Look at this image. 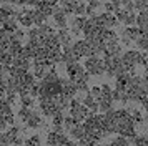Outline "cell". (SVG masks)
<instances>
[{
	"label": "cell",
	"instance_id": "obj_12",
	"mask_svg": "<svg viewBox=\"0 0 148 146\" xmlns=\"http://www.w3.org/2000/svg\"><path fill=\"white\" fill-rule=\"evenodd\" d=\"M70 136L73 139H82L83 136H85V128H83V123H78V125H75L72 130H70Z\"/></svg>",
	"mask_w": 148,
	"mask_h": 146
},
{
	"label": "cell",
	"instance_id": "obj_15",
	"mask_svg": "<svg viewBox=\"0 0 148 146\" xmlns=\"http://www.w3.org/2000/svg\"><path fill=\"white\" fill-rule=\"evenodd\" d=\"M2 28L3 30H7L8 33H14L17 28H18V25H17V18L15 17H10V18H7L3 23H2Z\"/></svg>",
	"mask_w": 148,
	"mask_h": 146
},
{
	"label": "cell",
	"instance_id": "obj_26",
	"mask_svg": "<svg viewBox=\"0 0 148 146\" xmlns=\"http://www.w3.org/2000/svg\"><path fill=\"white\" fill-rule=\"evenodd\" d=\"M103 8H105V12H108V13H115L118 8H121V7H116L113 2H105V3H103Z\"/></svg>",
	"mask_w": 148,
	"mask_h": 146
},
{
	"label": "cell",
	"instance_id": "obj_16",
	"mask_svg": "<svg viewBox=\"0 0 148 146\" xmlns=\"http://www.w3.org/2000/svg\"><path fill=\"white\" fill-rule=\"evenodd\" d=\"M136 46L140 48L141 52L148 53V33H145V35H140V37L136 38Z\"/></svg>",
	"mask_w": 148,
	"mask_h": 146
},
{
	"label": "cell",
	"instance_id": "obj_30",
	"mask_svg": "<svg viewBox=\"0 0 148 146\" xmlns=\"http://www.w3.org/2000/svg\"><path fill=\"white\" fill-rule=\"evenodd\" d=\"M14 37L15 38H18V40H23L25 37H27V32H25L23 28H17V30L14 32Z\"/></svg>",
	"mask_w": 148,
	"mask_h": 146
},
{
	"label": "cell",
	"instance_id": "obj_3",
	"mask_svg": "<svg viewBox=\"0 0 148 146\" xmlns=\"http://www.w3.org/2000/svg\"><path fill=\"white\" fill-rule=\"evenodd\" d=\"M77 86H75V81L72 80H62V95L63 96H67V98H75V95H77Z\"/></svg>",
	"mask_w": 148,
	"mask_h": 146
},
{
	"label": "cell",
	"instance_id": "obj_9",
	"mask_svg": "<svg viewBox=\"0 0 148 146\" xmlns=\"http://www.w3.org/2000/svg\"><path fill=\"white\" fill-rule=\"evenodd\" d=\"M32 70H34V75L37 80H42L45 75H47L48 68L45 66L43 61H38V60H34V63H32Z\"/></svg>",
	"mask_w": 148,
	"mask_h": 146
},
{
	"label": "cell",
	"instance_id": "obj_5",
	"mask_svg": "<svg viewBox=\"0 0 148 146\" xmlns=\"http://www.w3.org/2000/svg\"><path fill=\"white\" fill-rule=\"evenodd\" d=\"M85 72V68L78 63V61H73V63H68L67 65V73H68V78L72 80V81H75V80L80 76L82 73Z\"/></svg>",
	"mask_w": 148,
	"mask_h": 146
},
{
	"label": "cell",
	"instance_id": "obj_6",
	"mask_svg": "<svg viewBox=\"0 0 148 146\" xmlns=\"http://www.w3.org/2000/svg\"><path fill=\"white\" fill-rule=\"evenodd\" d=\"M136 25L140 28L141 35L148 33V8L147 10H140V13L136 15Z\"/></svg>",
	"mask_w": 148,
	"mask_h": 146
},
{
	"label": "cell",
	"instance_id": "obj_11",
	"mask_svg": "<svg viewBox=\"0 0 148 146\" xmlns=\"http://www.w3.org/2000/svg\"><path fill=\"white\" fill-rule=\"evenodd\" d=\"M120 35H128L132 40H136L138 37L141 35V32H140V28L138 27H135V25H132V27H127V28H123L120 32Z\"/></svg>",
	"mask_w": 148,
	"mask_h": 146
},
{
	"label": "cell",
	"instance_id": "obj_7",
	"mask_svg": "<svg viewBox=\"0 0 148 146\" xmlns=\"http://www.w3.org/2000/svg\"><path fill=\"white\" fill-rule=\"evenodd\" d=\"M73 52L77 53V57L78 58H87V52H88V42L87 40H77L73 45Z\"/></svg>",
	"mask_w": 148,
	"mask_h": 146
},
{
	"label": "cell",
	"instance_id": "obj_25",
	"mask_svg": "<svg viewBox=\"0 0 148 146\" xmlns=\"http://www.w3.org/2000/svg\"><path fill=\"white\" fill-rule=\"evenodd\" d=\"M18 22L22 23V27H28V28L34 25V20H32L30 15H22L20 18H18Z\"/></svg>",
	"mask_w": 148,
	"mask_h": 146
},
{
	"label": "cell",
	"instance_id": "obj_1",
	"mask_svg": "<svg viewBox=\"0 0 148 146\" xmlns=\"http://www.w3.org/2000/svg\"><path fill=\"white\" fill-rule=\"evenodd\" d=\"M90 75L100 76L105 73V66H103V58L101 57H87L85 60V66H83Z\"/></svg>",
	"mask_w": 148,
	"mask_h": 146
},
{
	"label": "cell",
	"instance_id": "obj_17",
	"mask_svg": "<svg viewBox=\"0 0 148 146\" xmlns=\"http://www.w3.org/2000/svg\"><path fill=\"white\" fill-rule=\"evenodd\" d=\"M32 111H34L32 108H28V106H23V105H22L20 108H18V111H17V116H18V118H20L22 121L25 123V121L28 119V116L32 115Z\"/></svg>",
	"mask_w": 148,
	"mask_h": 146
},
{
	"label": "cell",
	"instance_id": "obj_35",
	"mask_svg": "<svg viewBox=\"0 0 148 146\" xmlns=\"http://www.w3.org/2000/svg\"><path fill=\"white\" fill-rule=\"evenodd\" d=\"M145 146H148V133H145Z\"/></svg>",
	"mask_w": 148,
	"mask_h": 146
},
{
	"label": "cell",
	"instance_id": "obj_36",
	"mask_svg": "<svg viewBox=\"0 0 148 146\" xmlns=\"http://www.w3.org/2000/svg\"><path fill=\"white\" fill-rule=\"evenodd\" d=\"M128 2H135V0H128Z\"/></svg>",
	"mask_w": 148,
	"mask_h": 146
},
{
	"label": "cell",
	"instance_id": "obj_29",
	"mask_svg": "<svg viewBox=\"0 0 148 146\" xmlns=\"http://www.w3.org/2000/svg\"><path fill=\"white\" fill-rule=\"evenodd\" d=\"M38 35H40L38 27H37V28H32V27H30V30L27 32V37H28V38H38Z\"/></svg>",
	"mask_w": 148,
	"mask_h": 146
},
{
	"label": "cell",
	"instance_id": "obj_28",
	"mask_svg": "<svg viewBox=\"0 0 148 146\" xmlns=\"http://www.w3.org/2000/svg\"><path fill=\"white\" fill-rule=\"evenodd\" d=\"M52 118H53V121H52V123H53V126H55V125H63V118H65V116H63V115H62V111H60V113H57V115H53Z\"/></svg>",
	"mask_w": 148,
	"mask_h": 146
},
{
	"label": "cell",
	"instance_id": "obj_20",
	"mask_svg": "<svg viewBox=\"0 0 148 146\" xmlns=\"http://www.w3.org/2000/svg\"><path fill=\"white\" fill-rule=\"evenodd\" d=\"M22 105L23 106H28V108H34L35 103H37V100L34 98V96H30V95H27V96H22Z\"/></svg>",
	"mask_w": 148,
	"mask_h": 146
},
{
	"label": "cell",
	"instance_id": "obj_21",
	"mask_svg": "<svg viewBox=\"0 0 148 146\" xmlns=\"http://www.w3.org/2000/svg\"><path fill=\"white\" fill-rule=\"evenodd\" d=\"M85 22H87V18H85L83 15H80V17H75V18L72 20V27H77V28L83 30V25H85Z\"/></svg>",
	"mask_w": 148,
	"mask_h": 146
},
{
	"label": "cell",
	"instance_id": "obj_34",
	"mask_svg": "<svg viewBox=\"0 0 148 146\" xmlns=\"http://www.w3.org/2000/svg\"><path fill=\"white\" fill-rule=\"evenodd\" d=\"M70 33H72V35H75V37H80V35H83V32H82L80 28H77V27H70Z\"/></svg>",
	"mask_w": 148,
	"mask_h": 146
},
{
	"label": "cell",
	"instance_id": "obj_13",
	"mask_svg": "<svg viewBox=\"0 0 148 146\" xmlns=\"http://www.w3.org/2000/svg\"><path fill=\"white\" fill-rule=\"evenodd\" d=\"M52 17H53L55 23L58 25V28H65V27H68L67 15H65V12H63V10H62V12H58V13H53Z\"/></svg>",
	"mask_w": 148,
	"mask_h": 146
},
{
	"label": "cell",
	"instance_id": "obj_18",
	"mask_svg": "<svg viewBox=\"0 0 148 146\" xmlns=\"http://www.w3.org/2000/svg\"><path fill=\"white\" fill-rule=\"evenodd\" d=\"M112 145L113 146H128L130 145V139L125 138L123 134H118V133H116V136L112 139Z\"/></svg>",
	"mask_w": 148,
	"mask_h": 146
},
{
	"label": "cell",
	"instance_id": "obj_22",
	"mask_svg": "<svg viewBox=\"0 0 148 146\" xmlns=\"http://www.w3.org/2000/svg\"><path fill=\"white\" fill-rule=\"evenodd\" d=\"M127 27H132L136 23V15L133 12H127V17H125V22H123Z\"/></svg>",
	"mask_w": 148,
	"mask_h": 146
},
{
	"label": "cell",
	"instance_id": "obj_10",
	"mask_svg": "<svg viewBox=\"0 0 148 146\" xmlns=\"http://www.w3.org/2000/svg\"><path fill=\"white\" fill-rule=\"evenodd\" d=\"M42 116H40V113L38 111H32V115L28 116V119L25 121L27 123V126L28 128H34V130H37V128H40L42 126Z\"/></svg>",
	"mask_w": 148,
	"mask_h": 146
},
{
	"label": "cell",
	"instance_id": "obj_19",
	"mask_svg": "<svg viewBox=\"0 0 148 146\" xmlns=\"http://www.w3.org/2000/svg\"><path fill=\"white\" fill-rule=\"evenodd\" d=\"M38 30H40V35H38V37H45V35H52V33H55L53 27L47 25V23H42V25L38 27Z\"/></svg>",
	"mask_w": 148,
	"mask_h": 146
},
{
	"label": "cell",
	"instance_id": "obj_23",
	"mask_svg": "<svg viewBox=\"0 0 148 146\" xmlns=\"http://www.w3.org/2000/svg\"><path fill=\"white\" fill-rule=\"evenodd\" d=\"M42 141H40V136L38 134H32V136H28V139H25V145L28 146H38Z\"/></svg>",
	"mask_w": 148,
	"mask_h": 146
},
{
	"label": "cell",
	"instance_id": "obj_24",
	"mask_svg": "<svg viewBox=\"0 0 148 146\" xmlns=\"http://www.w3.org/2000/svg\"><path fill=\"white\" fill-rule=\"evenodd\" d=\"M98 106H100L101 113H107L108 110L113 108V101H103V100H100V101H98Z\"/></svg>",
	"mask_w": 148,
	"mask_h": 146
},
{
	"label": "cell",
	"instance_id": "obj_37",
	"mask_svg": "<svg viewBox=\"0 0 148 146\" xmlns=\"http://www.w3.org/2000/svg\"><path fill=\"white\" fill-rule=\"evenodd\" d=\"M83 2H88V0H83Z\"/></svg>",
	"mask_w": 148,
	"mask_h": 146
},
{
	"label": "cell",
	"instance_id": "obj_31",
	"mask_svg": "<svg viewBox=\"0 0 148 146\" xmlns=\"http://www.w3.org/2000/svg\"><path fill=\"white\" fill-rule=\"evenodd\" d=\"M87 7H90L92 10H97V8H100V7H101V2H100V0H88Z\"/></svg>",
	"mask_w": 148,
	"mask_h": 146
},
{
	"label": "cell",
	"instance_id": "obj_27",
	"mask_svg": "<svg viewBox=\"0 0 148 146\" xmlns=\"http://www.w3.org/2000/svg\"><path fill=\"white\" fill-rule=\"evenodd\" d=\"M38 95H40V81H38V83L35 81L34 85H32V88H30V96L38 98Z\"/></svg>",
	"mask_w": 148,
	"mask_h": 146
},
{
	"label": "cell",
	"instance_id": "obj_4",
	"mask_svg": "<svg viewBox=\"0 0 148 146\" xmlns=\"http://www.w3.org/2000/svg\"><path fill=\"white\" fill-rule=\"evenodd\" d=\"M27 15H30L32 17V20H34V23L37 27H40L42 23H45V20H48V15L43 10H40V8H28V13Z\"/></svg>",
	"mask_w": 148,
	"mask_h": 146
},
{
	"label": "cell",
	"instance_id": "obj_2",
	"mask_svg": "<svg viewBox=\"0 0 148 146\" xmlns=\"http://www.w3.org/2000/svg\"><path fill=\"white\" fill-rule=\"evenodd\" d=\"M47 145L48 146H73L77 145V141H70L68 136L63 134V133L50 131L47 134Z\"/></svg>",
	"mask_w": 148,
	"mask_h": 146
},
{
	"label": "cell",
	"instance_id": "obj_33",
	"mask_svg": "<svg viewBox=\"0 0 148 146\" xmlns=\"http://www.w3.org/2000/svg\"><path fill=\"white\" fill-rule=\"evenodd\" d=\"M90 93H92V96H95V98H98V96H100L101 95V86H92V88H90Z\"/></svg>",
	"mask_w": 148,
	"mask_h": 146
},
{
	"label": "cell",
	"instance_id": "obj_8",
	"mask_svg": "<svg viewBox=\"0 0 148 146\" xmlns=\"http://www.w3.org/2000/svg\"><path fill=\"white\" fill-rule=\"evenodd\" d=\"M57 37H58V40H60L62 46L73 45V43H72V33H70V28H68V27H65V28H58Z\"/></svg>",
	"mask_w": 148,
	"mask_h": 146
},
{
	"label": "cell",
	"instance_id": "obj_14",
	"mask_svg": "<svg viewBox=\"0 0 148 146\" xmlns=\"http://www.w3.org/2000/svg\"><path fill=\"white\" fill-rule=\"evenodd\" d=\"M85 12H87V2H83V0H75V5H73V15L75 17L85 15Z\"/></svg>",
	"mask_w": 148,
	"mask_h": 146
},
{
	"label": "cell",
	"instance_id": "obj_32",
	"mask_svg": "<svg viewBox=\"0 0 148 146\" xmlns=\"http://www.w3.org/2000/svg\"><path fill=\"white\" fill-rule=\"evenodd\" d=\"M132 42H133V40L130 38L128 35H121V38H120L121 46H130V45H132Z\"/></svg>",
	"mask_w": 148,
	"mask_h": 146
}]
</instances>
